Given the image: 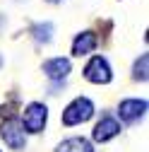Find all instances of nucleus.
<instances>
[{
	"instance_id": "nucleus-11",
	"label": "nucleus",
	"mask_w": 149,
	"mask_h": 152,
	"mask_svg": "<svg viewBox=\"0 0 149 152\" xmlns=\"http://www.w3.org/2000/svg\"><path fill=\"white\" fill-rule=\"evenodd\" d=\"M147 63H149V56L142 53V58L135 63V80H147Z\"/></svg>"
},
{
	"instance_id": "nucleus-10",
	"label": "nucleus",
	"mask_w": 149,
	"mask_h": 152,
	"mask_svg": "<svg viewBox=\"0 0 149 152\" xmlns=\"http://www.w3.org/2000/svg\"><path fill=\"white\" fill-rule=\"evenodd\" d=\"M51 31H53V24H39V27H34V36H36V41H51Z\"/></svg>"
},
{
	"instance_id": "nucleus-2",
	"label": "nucleus",
	"mask_w": 149,
	"mask_h": 152,
	"mask_svg": "<svg viewBox=\"0 0 149 152\" xmlns=\"http://www.w3.org/2000/svg\"><path fill=\"white\" fill-rule=\"evenodd\" d=\"M84 77L89 82H94V85H106L111 82V77H113V72H111V65L106 58H101V56H94L87 68H84Z\"/></svg>"
},
{
	"instance_id": "nucleus-12",
	"label": "nucleus",
	"mask_w": 149,
	"mask_h": 152,
	"mask_svg": "<svg viewBox=\"0 0 149 152\" xmlns=\"http://www.w3.org/2000/svg\"><path fill=\"white\" fill-rule=\"evenodd\" d=\"M53 3H55V0H53Z\"/></svg>"
},
{
	"instance_id": "nucleus-6",
	"label": "nucleus",
	"mask_w": 149,
	"mask_h": 152,
	"mask_svg": "<svg viewBox=\"0 0 149 152\" xmlns=\"http://www.w3.org/2000/svg\"><path fill=\"white\" fill-rule=\"evenodd\" d=\"M120 133V123L113 118V116H103L99 123H96V128H94V140L96 142H106V140H111V138H116Z\"/></svg>"
},
{
	"instance_id": "nucleus-8",
	"label": "nucleus",
	"mask_w": 149,
	"mask_h": 152,
	"mask_svg": "<svg viewBox=\"0 0 149 152\" xmlns=\"http://www.w3.org/2000/svg\"><path fill=\"white\" fill-rule=\"evenodd\" d=\"M94 48H96V36L91 34V31L80 34L77 39H74V44H72V53L74 56H87V53H91Z\"/></svg>"
},
{
	"instance_id": "nucleus-3",
	"label": "nucleus",
	"mask_w": 149,
	"mask_h": 152,
	"mask_svg": "<svg viewBox=\"0 0 149 152\" xmlns=\"http://www.w3.org/2000/svg\"><path fill=\"white\" fill-rule=\"evenodd\" d=\"M46 118H48V109L39 102H34L27 106L24 111V121H22V128H27L29 133H41L43 126H46Z\"/></svg>"
},
{
	"instance_id": "nucleus-1",
	"label": "nucleus",
	"mask_w": 149,
	"mask_h": 152,
	"mask_svg": "<svg viewBox=\"0 0 149 152\" xmlns=\"http://www.w3.org/2000/svg\"><path fill=\"white\" fill-rule=\"evenodd\" d=\"M94 113V104H91L87 97H77L65 111H63V123L65 126H77V123H84L91 118Z\"/></svg>"
},
{
	"instance_id": "nucleus-4",
	"label": "nucleus",
	"mask_w": 149,
	"mask_h": 152,
	"mask_svg": "<svg viewBox=\"0 0 149 152\" xmlns=\"http://www.w3.org/2000/svg\"><path fill=\"white\" fill-rule=\"evenodd\" d=\"M0 135H3V140L12 150H22L24 147V128H22L20 121H14V118L5 121L3 126H0Z\"/></svg>"
},
{
	"instance_id": "nucleus-5",
	"label": "nucleus",
	"mask_w": 149,
	"mask_h": 152,
	"mask_svg": "<svg viewBox=\"0 0 149 152\" xmlns=\"http://www.w3.org/2000/svg\"><path fill=\"white\" fill-rule=\"evenodd\" d=\"M144 111H147V102L144 99H125L118 106V113H120V118L125 123H135L137 118L144 116Z\"/></svg>"
},
{
	"instance_id": "nucleus-9",
	"label": "nucleus",
	"mask_w": 149,
	"mask_h": 152,
	"mask_svg": "<svg viewBox=\"0 0 149 152\" xmlns=\"http://www.w3.org/2000/svg\"><path fill=\"white\" fill-rule=\"evenodd\" d=\"M55 152H94V147H91V142L84 140V138H70V140L60 142Z\"/></svg>"
},
{
	"instance_id": "nucleus-7",
	"label": "nucleus",
	"mask_w": 149,
	"mask_h": 152,
	"mask_svg": "<svg viewBox=\"0 0 149 152\" xmlns=\"http://www.w3.org/2000/svg\"><path fill=\"white\" fill-rule=\"evenodd\" d=\"M43 72L51 80H65L70 72V61L67 58H51L43 63Z\"/></svg>"
}]
</instances>
